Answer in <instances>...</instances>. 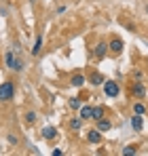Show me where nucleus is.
<instances>
[{
  "label": "nucleus",
  "mask_w": 148,
  "mask_h": 156,
  "mask_svg": "<svg viewBox=\"0 0 148 156\" xmlns=\"http://www.w3.org/2000/svg\"><path fill=\"white\" fill-rule=\"evenodd\" d=\"M106 51H108V44L106 42H99L98 47H95V57L98 59H104L106 57Z\"/></svg>",
  "instance_id": "obj_10"
},
{
  "label": "nucleus",
  "mask_w": 148,
  "mask_h": 156,
  "mask_svg": "<svg viewBox=\"0 0 148 156\" xmlns=\"http://www.w3.org/2000/svg\"><path fill=\"white\" fill-rule=\"evenodd\" d=\"M43 137H45L47 141H53V139L57 137V129H55V127H45V129H43Z\"/></svg>",
  "instance_id": "obj_8"
},
{
  "label": "nucleus",
  "mask_w": 148,
  "mask_h": 156,
  "mask_svg": "<svg viewBox=\"0 0 148 156\" xmlns=\"http://www.w3.org/2000/svg\"><path fill=\"white\" fill-rule=\"evenodd\" d=\"M133 78H135V80H142V72H140V70H135V72H133Z\"/></svg>",
  "instance_id": "obj_21"
},
{
  "label": "nucleus",
  "mask_w": 148,
  "mask_h": 156,
  "mask_svg": "<svg viewBox=\"0 0 148 156\" xmlns=\"http://www.w3.org/2000/svg\"><path fill=\"white\" fill-rule=\"evenodd\" d=\"M89 80H91V84H93V87L104 84V76H102V74H98V72H95V74H91V78H89Z\"/></svg>",
  "instance_id": "obj_16"
},
{
  "label": "nucleus",
  "mask_w": 148,
  "mask_h": 156,
  "mask_svg": "<svg viewBox=\"0 0 148 156\" xmlns=\"http://www.w3.org/2000/svg\"><path fill=\"white\" fill-rule=\"evenodd\" d=\"M83 122H85V120H83L80 116H78V118H72V120H70V129H72V131H78L80 127H83Z\"/></svg>",
  "instance_id": "obj_17"
},
{
  "label": "nucleus",
  "mask_w": 148,
  "mask_h": 156,
  "mask_svg": "<svg viewBox=\"0 0 148 156\" xmlns=\"http://www.w3.org/2000/svg\"><path fill=\"white\" fill-rule=\"evenodd\" d=\"M104 114H106V110H104L102 105H95L93 112H91V120H99V118H104Z\"/></svg>",
  "instance_id": "obj_11"
},
{
  "label": "nucleus",
  "mask_w": 148,
  "mask_h": 156,
  "mask_svg": "<svg viewBox=\"0 0 148 156\" xmlns=\"http://www.w3.org/2000/svg\"><path fill=\"white\" fill-rule=\"evenodd\" d=\"M91 112H93L91 105H83V108H80V118H83V120H91Z\"/></svg>",
  "instance_id": "obj_13"
},
{
  "label": "nucleus",
  "mask_w": 148,
  "mask_h": 156,
  "mask_svg": "<svg viewBox=\"0 0 148 156\" xmlns=\"http://www.w3.org/2000/svg\"><path fill=\"white\" fill-rule=\"evenodd\" d=\"M4 61H6V68H9V70H13V72H21V70H24V61H21V59H17L15 51H6Z\"/></svg>",
  "instance_id": "obj_1"
},
{
  "label": "nucleus",
  "mask_w": 148,
  "mask_h": 156,
  "mask_svg": "<svg viewBox=\"0 0 148 156\" xmlns=\"http://www.w3.org/2000/svg\"><path fill=\"white\" fill-rule=\"evenodd\" d=\"M131 127H133V131L142 133V129H144V120H142L140 114H133V118H131Z\"/></svg>",
  "instance_id": "obj_6"
},
{
  "label": "nucleus",
  "mask_w": 148,
  "mask_h": 156,
  "mask_svg": "<svg viewBox=\"0 0 148 156\" xmlns=\"http://www.w3.org/2000/svg\"><path fill=\"white\" fill-rule=\"evenodd\" d=\"M135 152H138L135 146H127V148H123V156H133Z\"/></svg>",
  "instance_id": "obj_18"
},
{
  "label": "nucleus",
  "mask_w": 148,
  "mask_h": 156,
  "mask_svg": "<svg viewBox=\"0 0 148 156\" xmlns=\"http://www.w3.org/2000/svg\"><path fill=\"white\" fill-rule=\"evenodd\" d=\"M133 114H140V116L146 114V105L142 104V99H138V101L133 104Z\"/></svg>",
  "instance_id": "obj_12"
},
{
  "label": "nucleus",
  "mask_w": 148,
  "mask_h": 156,
  "mask_svg": "<svg viewBox=\"0 0 148 156\" xmlns=\"http://www.w3.org/2000/svg\"><path fill=\"white\" fill-rule=\"evenodd\" d=\"M68 105H70L72 110H80V99H76V97H72V99L68 101Z\"/></svg>",
  "instance_id": "obj_19"
},
{
  "label": "nucleus",
  "mask_w": 148,
  "mask_h": 156,
  "mask_svg": "<svg viewBox=\"0 0 148 156\" xmlns=\"http://www.w3.org/2000/svg\"><path fill=\"white\" fill-rule=\"evenodd\" d=\"M131 95H133L135 99H144V97H146V87L142 84V80H138V82L131 87Z\"/></svg>",
  "instance_id": "obj_4"
},
{
  "label": "nucleus",
  "mask_w": 148,
  "mask_h": 156,
  "mask_svg": "<svg viewBox=\"0 0 148 156\" xmlns=\"http://www.w3.org/2000/svg\"><path fill=\"white\" fill-rule=\"evenodd\" d=\"M70 82H72V87L78 89V87H83V84H85V76H83V74H74Z\"/></svg>",
  "instance_id": "obj_14"
},
{
  "label": "nucleus",
  "mask_w": 148,
  "mask_h": 156,
  "mask_svg": "<svg viewBox=\"0 0 148 156\" xmlns=\"http://www.w3.org/2000/svg\"><path fill=\"white\" fill-rule=\"evenodd\" d=\"M108 49H110V53L119 55V53L123 51V40H121V38H112V40H110V44H108Z\"/></svg>",
  "instance_id": "obj_5"
},
{
  "label": "nucleus",
  "mask_w": 148,
  "mask_h": 156,
  "mask_svg": "<svg viewBox=\"0 0 148 156\" xmlns=\"http://www.w3.org/2000/svg\"><path fill=\"white\" fill-rule=\"evenodd\" d=\"M102 87H104V95L106 97H119V93H121V87L114 80H106Z\"/></svg>",
  "instance_id": "obj_3"
},
{
  "label": "nucleus",
  "mask_w": 148,
  "mask_h": 156,
  "mask_svg": "<svg viewBox=\"0 0 148 156\" xmlns=\"http://www.w3.org/2000/svg\"><path fill=\"white\" fill-rule=\"evenodd\" d=\"M13 95H15V84H13L11 80L2 82V84H0V101H11Z\"/></svg>",
  "instance_id": "obj_2"
},
{
  "label": "nucleus",
  "mask_w": 148,
  "mask_h": 156,
  "mask_svg": "<svg viewBox=\"0 0 148 156\" xmlns=\"http://www.w3.org/2000/svg\"><path fill=\"white\" fill-rule=\"evenodd\" d=\"M9 141H11V144L15 146V144H17V137H15V135H9Z\"/></svg>",
  "instance_id": "obj_22"
},
{
  "label": "nucleus",
  "mask_w": 148,
  "mask_h": 156,
  "mask_svg": "<svg viewBox=\"0 0 148 156\" xmlns=\"http://www.w3.org/2000/svg\"><path fill=\"white\" fill-rule=\"evenodd\" d=\"M25 122H28V125L36 122V112H28V114H25Z\"/></svg>",
  "instance_id": "obj_20"
},
{
  "label": "nucleus",
  "mask_w": 148,
  "mask_h": 156,
  "mask_svg": "<svg viewBox=\"0 0 148 156\" xmlns=\"http://www.w3.org/2000/svg\"><path fill=\"white\" fill-rule=\"evenodd\" d=\"M87 141H89V144H99V141H102V131H98V129L89 131V133H87Z\"/></svg>",
  "instance_id": "obj_7"
},
{
  "label": "nucleus",
  "mask_w": 148,
  "mask_h": 156,
  "mask_svg": "<svg viewBox=\"0 0 148 156\" xmlns=\"http://www.w3.org/2000/svg\"><path fill=\"white\" fill-rule=\"evenodd\" d=\"M146 11H148V4H146Z\"/></svg>",
  "instance_id": "obj_24"
},
{
  "label": "nucleus",
  "mask_w": 148,
  "mask_h": 156,
  "mask_svg": "<svg viewBox=\"0 0 148 156\" xmlns=\"http://www.w3.org/2000/svg\"><path fill=\"white\" fill-rule=\"evenodd\" d=\"M95 122H98V127H95V129L102 131V133H104V131H110V129H112V122H110L108 118H99V120H95Z\"/></svg>",
  "instance_id": "obj_9"
},
{
  "label": "nucleus",
  "mask_w": 148,
  "mask_h": 156,
  "mask_svg": "<svg viewBox=\"0 0 148 156\" xmlns=\"http://www.w3.org/2000/svg\"><path fill=\"white\" fill-rule=\"evenodd\" d=\"M61 154H64V152H61L59 148H55V150H53V156H61Z\"/></svg>",
  "instance_id": "obj_23"
},
{
  "label": "nucleus",
  "mask_w": 148,
  "mask_h": 156,
  "mask_svg": "<svg viewBox=\"0 0 148 156\" xmlns=\"http://www.w3.org/2000/svg\"><path fill=\"white\" fill-rule=\"evenodd\" d=\"M40 49H43V36H36V42H34V47H32V55L36 57V55L40 53Z\"/></svg>",
  "instance_id": "obj_15"
}]
</instances>
